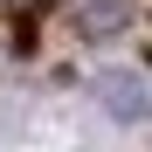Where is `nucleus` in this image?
<instances>
[{"label":"nucleus","instance_id":"nucleus-2","mask_svg":"<svg viewBox=\"0 0 152 152\" xmlns=\"http://www.w3.org/2000/svg\"><path fill=\"white\" fill-rule=\"evenodd\" d=\"M97 97L111 104V118H145V111H152V97H145L138 76H104V83H97Z\"/></svg>","mask_w":152,"mask_h":152},{"label":"nucleus","instance_id":"nucleus-1","mask_svg":"<svg viewBox=\"0 0 152 152\" xmlns=\"http://www.w3.org/2000/svg\"><path fill=\"white\" fill-rule=\"evenodd\" d=\"M132 28V0H83L76 7V35H90V42H111Z\"/></svg>","mask_w":152,"mask_h":152}]
</instances>
